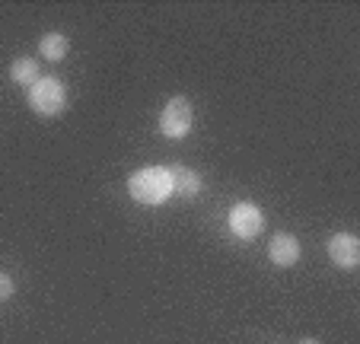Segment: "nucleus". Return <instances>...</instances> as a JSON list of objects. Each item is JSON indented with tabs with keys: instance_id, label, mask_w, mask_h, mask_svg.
<instances>
[{
	"instance_id": "11",
	"label": "nucleus",
	"mask_w": 360,
	"mask_h": 344,
	"mask_svg": "<svg viewBox=\"0 0 360 344\" xmlns=\"http://www.w3.org/2000/svg\"><path fill=\"white\" fill-rule=\"evenodd\" d=\"M300 344H319V341H316V338H303V341H300Z\"/></svg>"
},
{
	"instance_id": "3",
	"label": "nucleus",
	"mask_w": 360,
	"mask_h": 344,
	"mask_svg": "<svg viewBox=\"0 0 360 344\" xmlns=\"http://www.w3.org/2000/svg\"><path fill=\"white\" fill-rule=\"evenodd\" d=\"M191 125H195V108H191V102L185 99V96H176V99L166 102L163 115H160V131H163L166 137L182 141L191 131Z\"/></svg>"
},
{
	"instance_id": "10",
	"label": "nucleus",
	"mask_w": 360,
	"mask_h": 344,
	"mask_svg": "<svg viewBox=\"0 0 360 344\" xmlns=\"http://www.w3.org/2000/svg\"><path fill=\"white\" fill-rule=\"evenodd\" d=\"M16 293V284H13V277L10 274H4V271H0V303H7L10 297H13Z\"/></svg>"
},
{
	"instance_id": "1",
	"label": "nucleus",
	"mask_w": 360,
	"mask_h": 344,
	"mask_svg": "<svg viewBox=\"0 0 360 344\" xmlns=\"http://www.w3.org/2000/svg\"><path fill=\"white\" fill-rule=\"evenodd\" d=\"M128 191L137 204H147V208L166 204L176 195V189H172V172L166 166H143L128 179Z\"/></svg>"
},
{
	"instance_id": "6",
	"label": "nucleus",
	"mask_w": 360,
	"mask_h": 344,
	"mask_svg": "<svg viewBox=\"0 0 360 344\" xmlns=\"http://www.w3.org/2000/svg\"><path fill=\"white\" fill-rule=\"evenodd\" d=\"M268 258H271L278 268H290L300 262V239L293 233H278L268 243Z\"/></svg>"
},
{
	"instance_id": "4",
	"label": "nucleus",
	"mask_w": 360,
	"mask_h": 344,
	"mask_svg": "<svg viewBox=\"0 0 360 344\" xmlns=\"http://www.w3.org/2000/svg\"><path fill=\"white\" fill-rule=\"evenodd\" d=\"M230 229H233V236L243 239V243L255 239L262 229H265V214H262V208H259V204H252V201L233 204V210H230Z\"/></svg>"
},
{
	"instance_id": "5",
	"label": "nucleus",
	"mask_w": 360,
	"mask_h": 344,
	"mask_svg": "<svg viewBox=\"0 0 360 344\" xmlns=\"http://www.w3.org/2000/svg\"><path fill=\"white\" fill-rule=\"evenodd\" d=\"M326 252L335 262V268L354 271L360 265V239L354 233H335V236H328Z\"/></svg>"
},
{
	"instance_id": "2",
	"label": "nucleus",
	"mask_w": 360,
	"mask_h": 344,
	"mask_svg": "<svg viewBox=\"0 0 360 344\" xmlns=\"http://www.w3.org/2000/svg\"><path fill=\"white\" fill-rule=\"evenodd\" d=\"M29 108H32L35 115H45V118H51V115H61L64 108H68V89H64V83L58 80V77H39V80L29 87Z\"/></svg>"
},
{
	"instance_id": "8",
	"label": "nucleus",
	"mask_w": 360,
	"mask_h": 344,
	"mask_svg": "<svg viewBox=\"0 0 360 344\" xmlns=\"http://www.w3.org/2000/svg\"><path fill=\"white\" fill-rule=\"evenodd\" d=\"M169 172H172V189H176V195L195 198L198 191H201V176H198L195 169L179 166V169H169Z\"/></svg>"
},
{
	"instance_id": "7",
	"label": "nucleus",
	"mask_w": 360,
	"mask_h": 344,
	"mask_svg": "<svg viewBox=\"0 0 360 344\" xmlns=\"http://www.w3.org/2000/svg\"><path fill=\"white\" fill-rule=\"evenodd\" d=\"M68 51H70V42L64 39L61 32H48V35H41L39 39V54L45 58V61H51V64L64 61Z\"/></svg>"
},
{
	"instance_id": "9",
	"label": "nucleus",
	"mask_w": 360,
	"mask_h": 344,
	"mask_svg": "<svg viewBox=\"0 0 360 344\" xmlns=\"http://www.w3.org/2000/svg\"><path fill=\"white\" fill-rule=\"evenodd\" d=\"M10 80L20 83V87H32V83L39 80V64H35L32 58H16V61L10 64Z\"/></svg>"
}]
</instances>
